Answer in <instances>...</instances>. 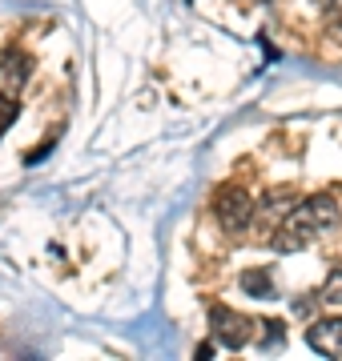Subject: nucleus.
Segmentation results:
<instances>
[{
    "instance_id": "nucleus-8",
    "label": "nucleus",
    "mask_w": 342,
    "mask_h": 361,
    "mask_svg": "<svg viewBox=\"0 0 342 361\" xmlns=\"http://www.w3.org/2000/svg\"><path fill=\"white\" fill-rule=\"evenodd\" d=\"M16 116H20V104H16V97H0V137L13 129Z\"/></svg>"
},
{
    "instance_id": "nucleus-9",
    "label": "nucleus",
    "mask_w": 342,
    "mask_h": 361,
    "mask_svg": "<svg viewBox=\"0 0 342 361\" xmlns=\"http://www.w3.org/2000/svg\"><path fill=\"white\" fill-rule=\"evenodd\" d=\"M326 8H330V20L342 28V0H326Z\"/></svg>"
},
{
    "instance_id": "nucleus-1",
    "label": "nucleus",
    "mask_w": 342,
    "mask_h": 361,
    "mask_svg": "<svg viewBox=\"0 0 342 361\" xmlns=\"http://www.w3.org/2000/svg\"><path fill=\"white\" fill-rule=\"evenodd\" d=\"M338 225V205L330 197H306L282 213L274 225V249L278 253H302L306 245H314L326 229Z\"/></svg>"
},
{
    "instance_id": "nucleus-6",
    "label": "nucleus",
    "mask_w": 342,
    "mask_h": 361,
    "mask_svg": "<svg viewBox=\"0 0 342 361\" xmlns=\"http://www.w3.org/2000/svg\"><path fill=\"white\" fill-rule=\"evenodd\" d=\"M242 289H250V297H278L270 269H246L242 273Z\"/></svg>"
},
{
    "instance_id": "nucleus-3",
    "label": "nucleus",
    "mask_w": 342,
    "mask_h": 361,
    "mask_svg": "<svg viewBox=\"0 0 342 361\" xmlns=\"http://www.w3.org/2000/svg\"><path fill=\"white\" fill-rule=\"evenodd\" d=\"M210 325H213V337H218L225 349H246L254 341V329H258L246 313L230 310V305H213V310H210Z\"/></svg>"
},
{
    "instance_id": "nucleus-4",
    "label": "nucleus",
    "mask_w": 342,
    "mask_h": 361,
    "mask_svg": "<svg viewBox=\"0 0 342 361\" xmlns=\"http://www.w3.org/2000/svg\"><path fill=\"white\" fill-rule=\"evenodd\" d=\"M306 341L322 353V357H338L342 361V317H322L306 329Z\"/></svg>"
},
{
    "instance_id": "nucleus-7",
    "label": "nucleus",
    "mask_w": 342,
    "mask_h": 361,
    "mask_svg": "<svg viewBox=\"0 0 342 361\" xmlns=\"http://www.w3.org/2000/svg\"><path fill=\"white\" fill-rule=\"evenodd\" d=\"M322 301L326 305H342V269H330V277H326V285H322Z\"/></svg>"
},
{
    "instance_id": "nucleus-5",
    "label": "nucleus",
    "mask_w": 342,
    "mask_h": 361,
    "mask_svg": "<svg viewBox=\"0 0 342 361\" xmlns=\"http://www.w3.org/2000/svg\"><path fill=\"white\" fill-rule=\"evenodd\" d=\"M28 73H33V61H28L25 52H8L0 61V89L8 92V97H16L28 85Z\"/></svg>"
},
{
    "instance_id": "nucleus-2",
    "label": "nucleus",
    "mask_w": 342,
    "mask_h": 361,
    "mask_svg": "<svg viewBox=\"0 0 342 361\" xmlns=\"http://www.w3.org/2000/svg\"><path fill=\"white\" fill-rule=\"evenodd\" d=\"M213 213H218V221H222V229L242 233V229H250L254 213H258V201H254L246 189L225 185L222 193H218V201H213Z\"/></svg>"
}]
</instances>
